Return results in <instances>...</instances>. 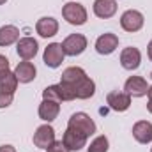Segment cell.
I'll return each mask as SVG.
<instances>
[{"label": "cell", "instance_id": "cell-1", "mask_svg": "<svg viewBox=\"0 0 152 152\" xmlns=\"http://www.w3.org/2000/svg\"><path fill=\"white\" fill-rule=\"evenodd\" d=\"M67 127L76 131V133H80V134H83L85 138H88V136H92L96 133V122L83 112L71 115V118L67 122Z\"/></svg>", "mask_w": 152, "mask_h": 152}, {"label": "cell", "instance_id": "cell-2", "mask_svg": "<svg viewBox=\"0 0 152 152\" xmlns=\"http://www.w3.org/2000/svg\"><path fill=\"white\" fill-rule=\"evenodd\" d=\"M62 16L71 25H83L87 21V9L78 2H67L62 7Z\"/></svg>", "mask_w": 152, "mask_h": 152}, {"label": "cell", "instance_id": "cell-3", "mask_svg": "<svg viewBox=\"0 0 152 152\" xmlns=\"http://www.w3.org/2000/svg\"><path fill=\"white\" fill-rule=\"evenodd\" d=\"M60 44H62V50H64L66 55L76 57V55H80V53L85 51V48H87V37L83 34H71V36H67V37L64 39Z\"/></svg>", "mask_w": 152, "mask_h": 152}, {"label": "cell", "instance_id": "cell-4", "mask_svg": "<svg viewBox=\"0 0 152 152\" xmlns=\"http://www.w3.org/2000/svg\"><path fill=\"white\" fill-rule=\"evenodd\" d=\"M64 57H66V53H64V50H62V44H60V42H51V44L46 46L42 60H44V64H46L48 67L55 69V67H58V66L64 62Z\"/></svg>", "mask_w": 152, "mask_h": 152}, {"label": "cell", "instance_id": "cell-5", "mask_svg": "<svg viewBox=\"0 0 152 152\" xmlns=\"http://www.w3.org/2000/svg\"><path fill=\"white\" fill-rule=\"evenodd\" d=\"M120 25L126 32H138L142 27H143V14L140 11H134V9H129L122 14L120 18Z\"/></svg>", "mask_w": 152, "mask_h": 152}, {"label": "cell", "instance_id": "cell-6", "mask_svg": "<svg viewBox=\"0 0 152 152\" xmlns=\"http://www.w3.org/2000/svg\"><path fill=\"white\" fill-rule=\"evenodd\" d=\"M106 103L108 106L115 110V112H126L129 106H131V96L127 92H118V90H113L106 96Z\"/></svg>", "mask_w": 152, "mask_h": 152}, {"label": "cell", "instance_id": "cell-7", "mask_svg": "<svg viewBox=\"0 0 152 152\" xmlns=\"http://www.w3.org/2000/svg\"><path fill=\"white\" fill-rule=\"evenodd\" d=\"M55 142V131L51 126L44 124V126H39L34 133V145L39 149H48L51 143Z\"/></svg>", "mask_w": 152, "mask_h": 152}, {"label": "cell", "instance_id": "cell-8", "mask_svg": "<svg viewBox=\"0 0 152 152\" xmlns=\"http://www.w3.org/2000/svg\"><path fill=\"white\" fill-rule=\"evenodd\" d=\"M140 62H142V53L138 48H124L122 53H120V64L124 69L127 71H134L140 67Z\"/></svg>", "mask_w": 152, "mask_h": 152}, {"label": "cell", "instance_id": "cell-9", "mask_svg": "<svg viewBox=\"0 0 152 152\" xmlns=\"http://www.w3.org/2000/svg\"><path fill=\"white\" fill-rule=\"evenodd\" d=\"M124 90L133 97H143L149 92V85L142 76H131V78H127V81L124 85Z\"/></svg>", "mask_w": 152, "mask_h": 152}, {"label": "cell", "instance_id": "cell-10", "mask_svg": "<svg viewBox=\"0 0 152 152\" xmlns=\"http://www.w3.org/2000/svg\"><path fill=\"white\" fill-rule=\"evenodd\" d=\"M39 44L34 37H21L16 44V51L23 60H32L37 55Z\"/></svg>", "mask_w": 152, "mask_h": 152}, {"label": "cell", "instance_id": "cell-11", "mask_svg": "<svg viewBox=\"0 0 152 152\" xmlns=\"http://www.w3.org/2000/svg\"><path fill=\"white\" fill-rule=\"evenodd\" d=\"M117 46H118V37L115 34H112V32H106V34L99 36L97 41H96V50H97L99 55H110V53H113L115 50H117Z\"/></svg>", "mask_w": 152, "mask_h": 152}, {"label": "cell", "instance_id": "cell-12", "mask_svg": "<svg viewBox=\"0 0 152 152\" xmlns=\"http://www.w3.org/2000/svg\"><path fill=\"white\" fill-rule=\"evenodd\" d=\"M62 142H64V145L67 147V151H81L83 147H85V143H87V138L83 136V134H80V133H76L73 129H66V133H64V138H62Z\"/></svg>", "mask_w": 152, "mask_h": 152}, {"label": "cell", "instance_id": "cell-13", "mask_svg": "<svg viewBox=\"0 0 152 152\" xmlns=\"http://www.w3.org/2000/svg\"><path fill=\"white\" fill-rule=\"evenodd\" d=\"M14 75H16V78H18L20 83H30V81L36 78V75H37V69H36V66H34L32 62L23 60V62H20V64L16 66Z\"/></svg>", "mask_w": 152, "mask_h": 152}, {"label": "cell", "instance_id": "cell-14", "mask_svg": "<svg viewBox=\"0 0 152 152\" xmlns=\"http://www.w3.org/2000/svg\"><path fill=\"white\" fill-rule=\"evenodd\" d=\"M36 30H37V34L41 37H53L58 32V21L55 18L44 16L36 23Z\"/></svg>", "mask_w": 152, "mask_h": 152}, {"label": "cell", "instance_id": "cell-15", "mask_svg": "<svg viewBox=\"0 0 152 152\" xmlns=\"http://www.w3.org/2000/svg\"><path fill=\"white\" fill-rule=\"evenodd\" d=\"M133 136L138 143H151L152 142V124L147 120H140L133 126Z\"/></svg>", "mask_w": 152, "mask_h": 152}, {"label": "cell", "instance_id": "cell-16", "mask_svg": "<svg viewBox=\"0 0 152 152\" xmlns=\"http://www.w3.org/2000/svg\"><path fill=\"white\" fill-rule=\"evenodd\" d=\"M117 12V2L115 0H96L94 2V14L97 18H112Z\"/></svg>", "mask_w": 152, "mask_h": 152}, {"label": "cell", "instance_id": "cell-17", "mask_svg": "<svg viewBox=\"0 0 152 152\" xmlns=\"http://www.w3.org/2000/svg\"><path fill=\"white\" fill-rule=\"evenodd\" d=\"M58 112H60V106L57 101H50V99H44L41 104H39V117L46 122H51L58 117Z\"/></svg>", "mask_w": 152, "mask_h": 152}, {"label": "cell", "instance_id": "cell-18", "mask_svg": "<svg viewBox=\"0 0 152 152\" xmlns=\"http://www.w3.org/2000/svg\"><path fill=\"white\" fill-rule=\"evenodd\" d=\"M85 71L81 69V67H76V66H73V67H67L64 73H62V80H60V83H66V85H69V87H73L75 88L76 85L85 78Z\"/></svg>", "mask_w": 152, "mask_h": 152}, {"label": "cell", "instance_id": "cell-19", "mask_svg": "<svg viewBox=\"0 0 152 152\" xmlns=\"http://www.w3.org/2000/svg\"><path fill=\"white\" fill-rule=\"evenodd\" d=\"M75 92H76V99H88V97H92L94 92H96V83H94L88 76H85V78L75 87Z\"/></svg>", "mask_w": 152, "mask_h": 152}, {"label": "cell", "instance_id": "cell-20", "mask_svg": "<svg viewBox=\"0 0 152 152\" xmlns=\"http://www.w3.org/2000/svg\"><path fill=\"white\" fill-rule=\"evenodd\" d=\"M20 41V30L14 25H5L0 28V46H9Z\"/></svg>", "mask_w": 152, "mask_h": 152}, {"label": "cell", "instance_id": "cell-21", "mask_svg": "<svg viewBox=\"0 0 152 152\" xmlns=\"http://www.w3.org/2000/svg\"><path fill=\"white\" fill-rule=\"evenodd\" d=\"M18 88V78L14 73L7 71L4 75H0V92H7V94H14V90Z\"/></svg>", "mask_w": 152, "mask_h": 152}, {"label": "cell", "instance_id": "cell-22", "mask_svg": "<svg viewBox=\"0 0 152 152\" xmlns=\"http://www.w3.org/2000/svg\"><path fill=\"white\" fill-rule=\"evenodd\" d=\"M42 97H44V99H50V101L62 103L60 85H50V87H46V88H44V92H42Z\"/></svg>", "mask_w": 152, "mask_h": 152}, {"label": "cell", "instance_id": "cell-23", "mask_svg": "<svg viewBox=\"0 0 152 152\" xmlns=\"http://www.w3.org/2000/svg\"><path fill=\"white\" fill-rule=\"evenodd\" d=\"M108 138L106 136H97L92 143H90V147H88V152H108Z\"/></svg>", "mask_w": 152, "mask_h": 152}, {"label": "cell", "instance_id": "cell-24", "mask_svg": "<svg viewBox=\"0 0 152 152\" xmlns=\"http://www.w3.org/2000/svg\"><path fill=\"white\" fill-rule=\"evenodd\" d=\"M14 99V94H7V92H0V108H7Z\"/></svg>", "mask_w": 152, "mask_h": 152}, {"label": "cell", "instance_id": "cell-25", "mask_svg": "<svg viewBox=\"0 0 152 152\" xmlns=\"http://www.w3.org/2000/svg\"><path fill=\"white\" fill-rule=\"evenodd\" d=\"M46 151H48V152H69V151H67V147L64 145V142H62V140H60V142H57V140H55V142L46 149Z\"/></svg>", "mask_w": 152, "mask_h": 152}, {"label": "cell", "instance_id": "cell-26", "mask_svg": "<svg viewBox=\"0 0 152 152\" xmlns=\"http://www.w3.org/2000/svg\"><path fill=\"white\" fill-rule=\"evenodd\" d=\"M7 71H9V60H7V57L0 55V75H4Z\"/></svg>", "mask_w": 152, "mask_h": 152}, {"label": "cell", "instance_id": "cell-27", "mask_svg": "<svg viewBox=\"0 0 152 152\" xmlns=\"http://www.w3.org/2000/svg\"><path fill=\"white\" fill-rule=\"evenodd\" d=\"M0 152H16V149L12 145H2L0 147Z\"/></svg>", "mask_w": 152, "mask_h": 152}, {"label": "cell", "instance_id": "cell-28", "mask_svg": "<svg viewBox=\"0 0 152 152\" xmlns=\"http://www.w3.org/2000/svg\"><path fill=\"white\" fill-rule=\"evenodd\" d=\"M147 53H149V58L152 60V41L149 42V46H147Z\"/></svg>", "mask_w": 152, "mask_h": 152}, {"label": "cell", "instance_id": "cell-29", "mask_svg": "<svg viewBox=\"0 0 152 152\" xmlns=\"http://www.w3.org/2000/svg\"><path fill=\"white\" fill-rule=\"evenodd\" d=\"M147 110L152 113V99H149V103H147Z\"/></svg>", "mask_w": 152, "mask_h": 152}, {"label": "cell", "instance_id": "cell-30", "mask_svg": "<svg viewBox=\"0 0 152 152\" xmlns=\"http://www.w3.org/2000/svg\"><path fill=\"white\" fill-rule=\"evenodd\" d=\"M147 94H149V99H152V85L149 87V92H147Z\"/></svg>", "mask_w": 152, "mask_h": 152}, {"label": "cell", "instance_id": "cell-31", "mask_svg": "<svg viewBox=\"0 0 152 152\" xmlns=\"http://www.w3.org/2000/svg\"><path fill=\"white\" fill-rule=\"evenodd\" d=\"M5 2H7V0H0V5H2V4H5Z\"/></svg>", "mask_w": 152, "mask_h": 152}]
</instances>
